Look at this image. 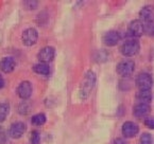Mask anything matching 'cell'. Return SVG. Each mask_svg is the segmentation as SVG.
<instances>
[{
  "label": "cell",
  "instance_id": "cell-20",
  "mask_svg": "<svg viewBox=\"0 0 154 144\" xmlns=\"http://www.w3.org/2000/svg\"><path fill=\"white\" fill-rule=\"evenodd\" d=\"M109 58V54L106 53L105 50H99L95 53V59L98 63L101 62H106V59Z\"/></svg>",
  "mask_w": 154,
  "mask_h": 144
},
{
  "label": "cell",
  "instance_id": "cell-26",
  "mask_svg": "<svg viewBox=\"0 0 154 144\" xmlns=\"http://www.w3.org/2000/svg\"><path fill=\"white\" fill-rule=\"evenodd\" d=\"M143 124L147 126L148 128L154 129V117H146L143 120Z\"/></svg>",
  "mask_w": 154,
  "mask_h": 144
},
{
  "label": "cell",
  "instance_id": "cell-18",
  "mask_svg": "<svg viewBox=\"0 0 154 144\" xmlns=\"http://www.w3.org/2000/svg\"><path fill=\"white\" fill-rule=\"evenodd\" d=\"M10 112V105L9 103H1L0 104V123H2Z\"/></svg>",
  "mask_w": 154,
  "mask_h": 144
},
{
  "label": "cell",
  "instance_id": "cell-29",
  "mask_svg": "<svg viewBox=\"0 0 154 144\" xmlns=\"http://www.w3.org/2000/svg\"><path fill=\"white\" fill-rule=\"evenodd\" d=\"M114 144H128V142L122 138H117L114 140Z\"/></svg>",
  "mask_w": 154,
  "mask_h": 144
},
{
  "label": "cell",
  "instance_id": "cell-23",
  "mask_svg": "<svg viewBox=\"0 0 154 144\" xmlns=\"http://www.w3.org/2000/svg\"><path fill=\"white\" fill-rule=\"evenodd\" d=\"M30 143L31 144H41V134L37 130H33L30 136Z\"/></svg>",
  "mask_w": 154,
  "mask_h": 144
},
{
  "label": "cell",
  "instance_id": "cell-24",
  "mask_svg": "<svg viewBox=\"0 0 154 144\" xmlns=\"http://www.w3.org/2000/svg\"><path fill=\"white\" fill-rule=\"evenodd\" d=\"M48 18H49V16H48L47 12H41L36 18V22L38 23L39 26H44L45 23H47Z\"/></svg>",
  "mask_w": 154,
  "mask_h": 144
},
{
  "label": "cell",
  "instance_id": "cell-6",
  "mask_svg": "<svg viewBox=\"0 0 154 144\" xmlns=\"http://www.w3.org/2000/svg\"><path fill=\"white\" fill-rule=\"evenodd\" d=\"M128 34L129 36L135 38V37H140L145 34V23L140 19H135L131 21L128 29Z\"/></svg>",
  "mask_w": 154,
  "mask_h": 144
},
{
  "label": "cell",
  "instance_id": "cell-10",
  "mask_svg": "<svg viewBox=\"0 0 154 144\" xmlns=\"http://www.w3.org/2000/svg\"><path fill=\"white\" fill-rule=\"evenodd\" d=\"M139 131V126L132 121H127L123 123L122 127H121V134L125 139H130V138H134Z\"/></svg>",
  "mask_w": 154,
  "mask_h": 144
},
{
  "label": "cell",
  "instance_id": "cell-27",
  "mask_svg": "<svg viewBox=\"0 0 154 144\" xmlns=\"http://www.w3.org/2000/svg\"><path fill=\"white\" fill-rule=\"evenodd\" d=\"M25 5L28 10L32 11V10H35L38 5V2L37 1H33V0H29V1H26L25 2Z\"/></svg>",
  "mask_w": 154,
  "mask_h": 144
},
{
  "label": "cell",
  "instance_id": "cell-17",
  "mask_svg": "<svg viewBox=\"0 0 154 144\" xmlns=\"http://www.w3.org/2000/svg\"><path fill=\"white\" fill-rule=\"evenodd\" d=\"M47 121V117L45 113H36L31 118V123L34 126H42L46 123Z\"/></svg>",
  "mask_w": 154,
  "mask_h": 144
},
{
  "label": "cell",
  "instance_id": "cell-5",
  "mask_svg": "<svg viewBox=\"0 0 154 144\" xmlns=\"http://www.w3.org/2000/svg\"><path fill=\"white\" fill-rule=\"evenodd\" d=\"M38 39V32L35 28H28L21 34V40L23 44L27 47L35 45Z\"/></svg>",
  "mask_w": 154,
  "mask_h": 144
},
{
  "label": "cell",
  "instance_id": "cell-22",
  "mask_svg": "<svg viewBox=\"0 0 154 144\" xmlns=\"http://www.w3.org/2000/svg\"><path fill=\"white\" fill-rule=\"evenodd\" d=\"M153 143V138L152 135L149 133H143L141 134L140 138H139V144H152Z\"/></svg>",
  "mask_w": 154,
  "mask_h": 144
},
{
  "label": "cell",
  "instance_id": "cell-11",
  "mask_svg": "<svg viewBox=\"0 0 154 144\" xmlns=\"http://www.w3.org/2000/svg\"><path fill=\"white\" fill-rule=\"evenodd\" d=\"M121 40V33L116 30H111L103 35L102 41L107 47H114Z\"/></svg>",
  "mask_w": 154,
  "mask_h": 144
},
{
  "label": "cell",
  "instance_id": "cell-9",
  "mask_svg": "<svg viewBox=\"0 0 154 144\" xmlns=\"http://www.w3.org/2000/svg\"><path fill=\"white\" fill-rule=\"evenodd\" d=\"M55 56V49L53 47H44L39 50L38 54H37V58H38L39 63H44V64H48L51 63V62L54 59Z\"/></svg>",
  "mask_w": 154,
  "mask_h": 144
},
{
  "label": "cell",
  "instance_id": "cell-2",
  "mask_svg": "<svg viewBox=\"0 0 154 144\" xmlns=\"http://www.w3.org/2000/svg\"><path fill=\"white\" fill-rule=\"evenodd\" d=\"M140 50V45L139 41L135 38H131L125 40V43L121 45L120 47V52L123 56L125 57H132L137 55Z\"/></svg>",
  "mask_w": 154,
  "mask_h": 144
},
{
  "label": "cell",
  "instance_id": "cell-13",
  "mask_svg": "<svg viewBox=\"0 0 154 144\" xmlns=\"http://www.w3.org/2000/svg\"><path fill=\"white\" fill-rule=\"evenodd\" d=\"M151 111V107L149 104L137 103L133 107V116L136 118H146Z\"/></svg>",
  "mask_w": 154,
  "mask_h": 144
},
{
  "label": "cell",
  "instance_id": "cell-21",
  "mask_svg": "<svg viewBox=\"0 0 154 144\" xmlns=\"http://www.w3.org/2000/svg\"><path fill=\"white\" fill-rule=\"evenodd\" d=\"M31 110V105L28 102H21L18 106V112L20 115H28Z\"/></svg>",
  "mask_w": 154,
  "mask_h": 144
},
{
  "label": "cell",
  "instance_id": "cell-3",
  "mask_svg": "<svg viewBox=\"0 0 154 144\" xmlns=\"http://www.w3.org/2000/svg\"><path fill=\"white\" fill-rule=\"evenodd\" d=\"M117 73L123 79L130 77L135 71V63L131 59H123L117 65Z\"/></svg>",
  "mask_w": 154,
  "mask_h": 144
},
{
  "label": "cell",
  "instance_id": "cell-1",
  "mask_svg": "<svg viewBox=\"0 0 154 144\" xmlns=\"http://www.w3.org/2000/svg\"><path fill=\"white\" fill-rule=\"evenodd\" d=\"M96 81H97V77H96V73L93 71H87L85 73L83 77V81L80 86V91L79 94L80 98L82 100H86L87 98L91 94V90L94 89L96 85Z\"/></svg>",
  "mask_w": 154,
  "mask_h": 144
},
{
  "label": "cell",
  "instance_id": "cell-15",
  "mask_svg": "<svg viewBox=\"0 0 154 144\" xmlns=\"http://www.w3.org/2000/svg\"><path fill=\"white\" fill-rule=\"evenodd\" d=\"M136 99H137V101H139V103L149 104L153 99V95H152L150 90H139L136 94Z\"/></svg>",
  "mask_w": 154,
  "mask_h": 144
},
{
  "label": "cell",
  "instance_id": "cell-14",
  "mask_svg": "<svg viewBox=\"0 0 154 144\" xmlns=\"http://www.w3.org/2000/svg\"><path fill=\"white\" fill-rule=\"evenodd\" d=\"M139 18L145 23L154 21V10L151 5H146L139 11Z\"/></svg>",
  "mask_w": 154,
  "mask_h": 144
},
{
  "label": "cell",
  "instance_id": "cell-16",
  "mask_svg": "<svg viewBox=\"0 0 154 144\" xmlns=\"http://www.w3.org/2000/svg\"><path fill=\"white\" fill-rule=\"evenodd\" d=\"M32 69H33V71L35 73L41 75H48L50 73V67L48 64H44V63L35 64Z\"/></svg>",
  "mask_w": 154,
  "mask_h": 144
},
{
  "label": "cell",
  "instance_id": "cell-28",
  "mask_svg": "<svg viewBox=\"0 0 154 144\" xmlns=\"http://www.w3.org/2000/svg\"><path fill=\"white\" fill-rule=\"evenodd\" d=\"M7 142V133L3 127L0 126V144H5Z\"/></svg>",
  "mask_w": 154,
  "mask_h": 144
},
{
  "label": "cell",
  "instance_id": "cell-7",
  "mask_svg": "<svg viewBox=\"0 0 154 144\" xmlns=\"http://www.w3.org/2000/svg\"><path fill=\"white\" fill-rule=\"evenodd\" d=\"M27 130V126L23 122L17 121L11 124L9 128V136L12 139H19L23 136V134Z\"/></svg>",
  "mask_w": 154,
  "mask_h": 144
},
{
  "label": "cell",
  "instance_id": "cell-19",
  "mask_svg": "<svg viewBox=\"0 0 154 144\" xmlns=\"http://www.w3.org/2000/svg\"><path fill=\"white\" fill-rule=\"evenodd\" d=\"M132 86H133V83L130 80V77L123 79L119 82V89L122 90V91H129V90H131Z\"/></svg>",
  "mask_w": 154,
  "mask_h": 144
},
{
  "label": "cell",
  "instance_id": "cell-8",
  "mask_svg": "<svg viewBox=\"0 0 154 144\" xmlns=\"http://www.w3.org/2000/svg\"><path fill=\"white\" fill-rule=\"evenodd\" d=\"M32 92H33V87H32L31 82L29 81H23L17 86L16 88V93L20 98L21 100H28L31 98Z\"/></svg>",
  "mask_w": 154,
  "mask_h": 144
},
{
  "label": "cell",
  "instance_id": "cell-25",
  "mask_svg": "<svg viewBox=\"0 0 154 144\" xmlns=\"http://www.w3.org/2000/svg\"><path fill=\"white\" fill-rule=\"evenodd\" d=\"M145 34L148 36H154V21L145 23Z\"/></svg>",
  "mask_w": 154,
  "mask_h": 144
},
{
  "label": "cell",
  "instance_id": "cell-30",
  "mask_svg": "<svg viewBox=\"0 0 154 144\" xmlns=\"http://www.w3.org/2000/svg\"><path fill=\"white\" fill-rule=\"evenodd\" d=\"M5 79H3V77L1 76V75H0V89H1V88L5 87Z\"/></svg>",
  "mask_w": 154,
  "mask_h": 144
},
{
  "label": "cell",
  "instance_id": "cell-12",
  "mask_svg": "<svg viewBox=\"0 0 154 144\" xmlns=\"http://www.w3.org/2000/svg\"><path fill=\"white\" fill-rule=\"evenodd\" d=\"M16 67V61L13 56H5L0 59V70L3 73H11Z\"/></svg>",
  "mask_w": 154,
  "mask_h": 144
},
{
  "label": "cell",
  "instance_id": "cell-4",
  "mask_svg": "<svg viewBox=\"0 0 154 144\" xmlns=\"http://www.w3.org/2000/svg\"><path fill=\"white\" fill-rule=\"evenodd\" d=\"M135 83L139 90H151L153 87V79H152V75L148 72H140L136 76Z\"/></svg>",
  "mask_w": 154,
  "mask_h": 144
}]
</instances>
